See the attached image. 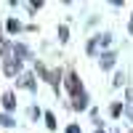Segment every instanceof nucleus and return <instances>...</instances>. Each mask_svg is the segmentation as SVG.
<instances>
[{
    "mask_svg": "<svg viewBox=\"0 0 133 133\" xmlns=\"http://www.w3.org/2000/svg\"><path fill=\"white\" fill-rule=\"evenodd\" d=\"M98 64H101V69H112V66H115V53L112 51L98 53Z\"/></svg>",
    "mask_w": 133,
    "mask_h": 133,
    "instance_id": "f257e3e1",
    "label": "nucleus"
},
{
    "mask_svg": "<svg viewBox=\"0 0 133 133\" xmlns=\"http://www.w3.org/2000/svg\"><path fill=\"white\" fill-rule=\"evenodd\" d=\"M66 91H69L72 96H77V93L83 96V88H80V83H77V75H66Z\"/></svg>",
    "mask_w": 133,
    "mask_h": 133,
    "instance_id": "f03ea898",
    "label": "nucleus"
},
{
    "mask_svg": "<svg viewBox=\"0 0 133 133\" xmlns=\"http://www.w3.org/2000/svg\"><path fill=\"white\" fill-rule=\"evenodd\" d=\"M3 107H5V112H14V109H16V96L14 93H3Z\"/></svg>",
    "mask_w": 133,
    "mask_h": 133,
    "instance_id": "7ed1b4c3",
    "label": "nucleus"
},
{
    "mask_svg": "<svg viewBox=\"0 0 133 133\" xmlns=\"http://www.w3.org/2000/svg\"><path fill=\"white\" fill-rule=\"evenodd\" d=\"M5 72H8V75L19 72V61H14V59H5Z\"/></svg>",
    "mask_w": 133,
    "mask_h": 133,
    "instance_id": "20e7f679",
    "label": "nucleus"
},
{
    "mask_svg": "<svg viewBox=\"0 0 133 133\" xmlns=\"http://www.w3.org/2000/svg\"><path fill=\"white\" fill-rule=\"evenodd\" d=\"M0 125H5V128H14V125H16V120L11 117V115H0Z\"/></svg>",
    "mask_w": 133,
    "mask_h": 133,
    "instance_id": "39448f33",
    "label": "nucleus"
},
{
    "mask_svg": "<svg viewBox=\"0 0 133 133\" xmlns=\"http://www.w3.org/2000/svg\"><path fill=\"white\" fill-rule=\"evenodd\" d=\"M5 27H8V32H19V29H21V24H19L16 19H11L8 24H5Z\"/></svg>",
    "mask_w": 133,
    "mask_h": 133,
    "instance_id": "423d86ee",
    "label": "nucleus"
},
{
    "mask_svg": "<svg viewBox=\"0 0 133 133\" xmlns=\"http://www.w3.org/2000/svg\"><path fill=\"white\" fill-rule=\"evenodd\" d=\"M45 123H48V128L53 130V128H56V117H53L51 112H45Z\"/></svg>",
    "mask_w": 133,
    "mask_h": 133,
    "instance_id": "0eeeda50",
    "label": "nucleus"
},
{
    "mask_svg": "<svg viewBox=\"0 0 133 133\" xmlns=\"http://www.w3.org/2000/svg\"><path fill=\"white\" fill-rule=\"evenodd\" d=\"M59 40H61V43L66 40V27H59Z\"/></svg>",
    "mask_w": 133,
    "mask_h": 133,
    "instance_id": "6e6552de",
    "label": "nucleus"
},
{
    "mask_svg": "<svg viewBox=\"0 0 133 133\" xmlns=\"http://www.w3.org/2000/svg\"><path fill=\"white\" fill-rule=\"evenodd\" d=\"M66 133H83V130L77 128V125H69V128H66Z\"/></svg>",
    "mask_w": 133,
    "mask_h": 133,
    "instance_id": "1a4fd4ad",
    "label": "nucleus"
},
{
    "mask_svg": "<svg viewBox=\"0 0 133 133\" xmlns=\"http://www.w3.org/2000/svg\"><path fill=\"white\" fill-rule=\"evenodd\" d=\"M130 32H133V19H130Z\"/></svg>",
    "mask_w": 133,
    "mask_h": 133,
    "instance_id": "9d476101",
    "label": "nucleus"
},
{
    "mask_svg": "<svg viewBox=\"0 0 133 133\" xmlns=\"http://www.w3.org/2000/svg\"><path fill=\"white\" fill-rule=\"evenodd\" d=\"M96 133H104V130H96Z\"/></svg>",
    "mask_w": 133,
    "mask_h": 133,
    "instance_id": "9b49d317",
    "label": "nucleus"
}]
</instances>
